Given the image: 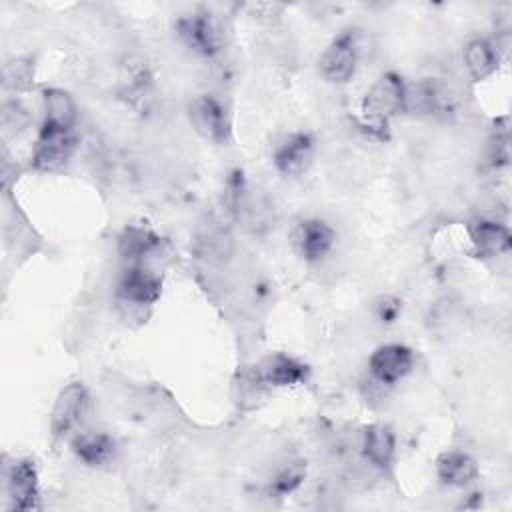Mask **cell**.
Segmentation results:
<instances>
[{"label": "cell", "mask_w": 512, "mask_h": 512, "mask_svg": "<svg viewBox=\"0 0 512 512\" xmlns=\"http://www.w3.org/2000/svg\"><path fill=\"white\" fill-rule=\"evenodd\" d=\"M274 166L284 176H302L314 160V140L308 132H292L284 136L272 154Z\"/></svg>", "instance_id": "cell-12"}, {"label": "cell", "mask_w": 512, "mask_h": 512, "mask_svg": "<svg viewBox=\"0 0 512 512\" xmlns=\"http://www.w3.org/2000/svg\"><path fill=\"white\" fill-rule=\"evenodd\" d=\"M76 148L74 132H58L40 128L34 152H32V166L40 172H56L60 170Z\"/></svg>", "instance_id": "cell-11"}, {"label": "cell", "mask_w": 512, "mask_h": 512, "mask_svg": "<svg viewBox=\"0 0 512 512\" xmlns=\"http://www.w3.org/2000/svg\"><path fill=\"white\" fill-rule=\"evenodd\" d=\"M190 120L206 140L224 144L230 138V116L226 106L214 94H200L190 104Z\"/></svg>", "instance_id": "cell-8"}, {"label": "cell", "mask_w": 512, "mask_h": 512, "mask_svg": "<svg viewBox=\"0 0 512 512\" xmlns=\"http://www.w3.org/2000/svg\"><path fill=\"white\" fill-rule=\"evenodd\" d=\"M248 376L260 384V386H274V388H284V386H296L302 384L308 378V366L294 356L276 352L268 354L262 360H258L250 370Z\"/></svg>", "instance_id": "cell-4"}, {"label": "cell", "mask_w": 512, "mask_h": 512, "mask_svg": "<svg viewBox=\"0 0 512 512\" xmlns=\"http://www.w3.org/2000/svg\"><path fill=\"white\" fill-rule=\"evenodd\" d=\"M292 244L306 262L324 260L336 244L334 228L320 218L300 220L292 232Z\"/></svg>", "instance_id": "cell-9"}, {"label": "cell", "mask_w": 512, "mask_h": 512, "mask_svg": "<svg viewBox=\"0 0 512 512\" xmlns=\"http://www.w3.org/2000/svg\"><path fill=\"white\" fill-rule=\"evenodd\" d=\"M400 310H402V302L398 298H394V296H382L376 302V316L384 324H392L398 318Z\"/></svg>", "instance_id": "cell-24"}, {"label": "cell", "mask_w": 512, "mask_h": 512, "mask_svg": "<svg viewBox=\"0 0 512 512\" xmlns=\"http://www.w3.org/2000/svg\"><path fill=\"white\" fill-rule=\"evenodd\" d=\"M306 478V462L304 460H290L286 462L270 482V494L286 496L292 494Z\"/></svg>", "instance_id": "cell-20"}, {"label": "cell", "mask_w": 512, "mask_h": 512, "mask_svg": "<svg viewBox=\"0 0 512 512\" xmlns=\"http://www.w3.org/2000/svg\"><path fill=\"white\" fill-rule=\"evenodd\" d=\"M470 240L478 258L504 256L510 250V232L502 222L480 218L470 226Z\"/></svg>", "instance_id": "cell-13"}, {"label": "cell", "mask_w": 512, "mask_h": 512, "mask_svg": "<svg viewBox=\"0 0 512 512\" xmlns=\"http://www.w3.org/2000/svg\"><path fill=\"white\" fill-rule=\"evenodd\" d=\"M32 78H34V68H32V62L26 58H12L2 68V80L8 90H14V92L28 90L32 86Z\"/></svg>", "instance_id": "cell-21"}, {"label": "cell", "mask_w": 512, "mask_h": 512, "mask_svg": "<svg viewBox=\"0 0 512 512\" xmlns=\"http://www.w3.org/2000/svg\"><path fill=\"white\" fill-rule=\"evenodd\" d=\"M436 476L446 486L462 488L478 476V464L466 452L446 450L436 458Z\"/></svg>", "instance_id": "cell-17"}, {"label": "cell", "mask_w": 512, "mask_h": 512, "mask_svg": "<svg viewBox=\"0 0 512 512\" xmlns=\"http://www.w3.org/2000/svg\"><path fill=\"white\" fill-rule=\"evenodd\" d=\"M6 492L10 508L32 512L40 508L38 470L34 460L18 458L6 468Z\"/></svg>", "instance_id": "cell-5"}, {"label": "cell", "mask_w": 512, "mask_h": 512, "mask_svg": "<svg viewBox=\"0 0 512 512\" xmlns=\"http://www.w3.org/2000/svg\"><path fill=\"white\" fill-rule=\"evenodd\" d=\"M160 246V236L146 226L130 224L118 236V254L126 264H142Z\"/></svg>", "instance_id": "cell-18"}, {"label": "cell", "mask_w": 512, "mask_h": 512, "mask_svg": "<svg viewBox=\"0 0 512 512\" xmlns=\"http://www.w3.org/2000/svg\"><path fill=\"white\" fill-rule=\"evenodd\" d=\"M42 102H44L42 128L58 130V132H74L78 112H76V104L68 92H64L60 88H48V90H44Z\"/></svg>", "instance_id": "cell-15"}, {"label": "cell", "mask_w": 512, "mask_h": 512, "mask_svg": "<svg viewBox=\"0 0 512 512\" xmlns=\"http://www.w3.org/2000/svg\"><path fill=\"white\" fill-rule=\"evenodd\" d=\"M178 38L200 56H216L224 48V28L216 16L206 10H198L178 18Z\"/></svg>", "instance_id": "cell-2"}, {"label": "cell", "mask_w": 512, "mask_h": 512, "mask_svg": "<svg viewBox=\"0 0 512 512\" xmlns=\"http://www.w3.org/2000/svg\"><path fill=\"white\" fill-rule=\"evenodd\" d=\"M464 64L472 80H486L498 68V50L486 38H472L464 48Z\"/></svg>", "instance_id": "cell-19"}, {"label": "cell", "mask_w": 512, "mask_h": 512, "mask_svg": "<svg viewBox=\"0 0 512 512\" xmlns=\"http://www.w3.org/2000/svg\"><path fill=\"white\" fill-rule=\"evenodd\" d=\"M362 454L364 458L380 470H388L396 454V436L386 424H370L362 432Z\"/></svg>", "instance_id": "cell-14"}, {"label": "cell", "mask_w": 512, "mask_h": 512, "mask_svg": "<svg viewBox=\"0 0 512 512\" xmlns=\"http://www.w3.org/2000/svg\"><path fill=\"white\" fill-rule=\"evenodd\" d=\"M88 410V390L82 382L66 384L52 406L50 430L54 438L68 436L84 418Z\"/></svg>", "instance_id": "cell-6"}, {"label": "cell", "mask_w": 512, "mask_h": 512, "mask_svg": "<svg viewBox=\"0 0 512 512\" xmlns=\"http://www.w3.org/2000/svg\"><path fill=\"white\" fill-rule=\"evenodd\" d=\"M116 294L126 304L150 306L162 294V280L142 264H126L118 276Z\"/></svg>", "instance_id": "cell-10"}, {"label": "cell", "mask_w": 512, "mask_h": 512, "mask_svg": "<svg viewBox=\"0 0 512 512\" xmlns=\"http://www.w3.org/2000/svg\"><path fill=\"white\" fill-rule=\"evenodd\" d=\"M358 66V42L354 30H342L320 56V74L332 84H346Z\"/></svg>", "instance_id": "cell-3"}, {"label": "cell", "mask_w": 512, "mask_h": 512, "mask_svg": "<svg viewBox=\"0 0 512 512\" xmlns=\"http://www.w3.org/2000/svg\"><path fill=\"white\" fill-rule=\"evenodd\" d=\"M28 124V114L18 102H6L2 110L4 132H18Z\"/></svg>", "instance_id": "cell-23"}, {"label": "cell", "mask_w": 512, "mask_h": 512, "mask_svg": "<svg viewBox=\"0 0 512 512\" xmlns=\"http://www.w3.org/2000/svg\"><path fill=\"white\" fill-rule=\"evenodd\" d=\"M70 448L80 462H84L86 466H92V468L108 464L116 452L114 440L106 432H96V430L78 432L72 438Z\"/></svg>", "instance_id": "cell-16"}, {"label": "cell", "mask_w": 512, "mask_h": 512, "mask_svg": "<svg viewBox=\"0 0 512 512\" xmlns=\"http://www.w3.org/2000/svg\"><path fill=\"white\" fill-rule=\"evenodd\" d=\"M406 84L396 72L382 74L362 98V116L368 124L386 126V122L404 112Z\"/></svg>", "instance_id": "cell-1"}, {"label": "cell", "mask_w": 512, "mask_h": 512, "mask_svg": "<svg viewBox=\"0 0 512 512\" xmlns=\"http://www.w3.org/2000/svg\"><path fill=\"white\" fill-rule=\"evenodd\" d=\"M414 368V352L404 344L378 346L368 358V372L380 386H394Z\"/></svg>", "instance_id": "cell-7"}, {"label": "cell", "mask_w": 512, "mask_h": 512, "mask_svg": "<svg viewBox=\"0 0 512 512\" xmlns=\"http://www.w3.org/2000/svg\"><path fill=\"white\" fill-rule=\"evenodd\" d=\"M218 224L220 222L208 220V228H206V232L200 234V240H198L202 246V252L208 254L210 258H224L230 250V236Z\"/></svg>", "instance_id": "cell-22"}]
</instances>
